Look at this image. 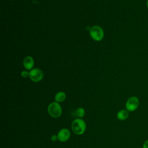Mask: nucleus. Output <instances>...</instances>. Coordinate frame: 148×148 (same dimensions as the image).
Wrapping results in <instances>:
<instances>
[{
    "label": "nucleus",
    "mask_w": 148,
    "mask_h": 148,
    "mask_svg": "<svg viewBox=\"0 0 148 148\" xmlns=\"http://www.w3.org/2000/svg\"><path fill=\"white\" fill-rule=\"evenodd\" d=\"M73 132L76 135H82L86 131V124L85 121L82 119H76L73 121L71 124Z\"/></svg>",
    "instance_id": "1"
},
{
    "label": "nucleus",
    "mask_w": 148,
    "mask_h": 148,
    "mask_svg": "<svg viewBox=\"0 0 148 148\" xmlns=\"http://www.w3.org/2000/svg\"><path fill=\"white\" fill-rule=\"evenodd\" d=\"M90 35L93 40L99 42L103 39L104 31L100 26L94 25L90 29Z\"/></svg>",
    "instance_id": "3"
},
{
    "label": "nucleus",
    "mask_w": 148,
    "mask_h": 148,
    "mask_svg": "<svg viewBox=\"0 0 148 148\" xmlns=\"http://www.w3.org/2000/svg\"><path fill=\"white\" fill-rule=\"evenodd\" d=\"M51 139L52 141H56L57 140H58V137H57V135H53L51 136Z\"/></svg>",
    "instance_id": "13"
},
{
    "label": "nucleus",
    "mask_w": 148,
    "mask_h": 148,
    "mask_svg": "<svg viewBox=\"0 0 148 148\" xmlns=\"http://www.w3.org/2000/svg\"><path fill=\"white\" fill-rule=\"evenodd\" d=\"M66 98V94L63 91H59L58 92L54 97V99L57 102H63Z\"/></svg>",
    "instance_id": "9"
},
{
    "label": "nucleus",
    "mask_w": 148,
    "mask_h": 148,
    "mask_svg": "<svg viewBox=\"0 0 148 148\" xmlns=\"http://www.w3.org/2000/svg\"><path fill=\"white\" fill-rule=\"evenodd\" d=\"M85 114V110L83 108H79L76 110V115L79 117H83Z\"/></svg>",
    "instance_id": "10"
},
{
    "label": "nucleus",
    "mask_w": 148,
    "mask_h": 148,
    "mask_svg": "<svg viewBox=\"0 0 148 148\" xmlns=\"http://www.w3.org/2000/svg\"><path fill=\"white\" fill-rule=\"evenodd\" d=\"M129 116V112L127 109H121L117 113V118L121 121L126 120Z\"/></svg>",
    "instance_id": "8"
},
{
    "label": "nucleus",
    "mask_w": 148,
    "mask_h": 148,
    "mask_svg": "<svg viewBox=\"0 0 148 148\" xmlns=\"http://www.w3.org/2000/svg\"><path fill=\"white\" fill-rule=\"evenodd\" d=\"M29 72H28L27 71H23L21 72V76L23 78H27L29 77Z\"/></svg>",
    "instance_id": "11"
},
{
    "label": "nucleus",
    "mask_w": 148,
    "mask_h": 148,
    "mask_svg": "<svg viewBox=\"0 0 148 148\" xmlns=\"http://www.w3.org/2000/svg\"><path fill=\"white\" fill-rule=\"evenodd\" d=\"M143 148H148V139L146 140L143 143Z\"/></svg>",
    "instance_id": "12"
},
{
    "label": "nucleus",
    "mask_w": 148,
    "mask_h": 148,
    "mask_svg": "<svg viewBox=\"0 0 148 148\" xmlns=\"http://www.w3.org/2000/svg\"><path fill=\"white\" fill-rule=\"evenodd\" d=\"M47 112L49 115L53 118H58L62 114V108L58 102H53L50 103L47 107Z\"/></svg>",
    "instance_id": "2"
},
{
    "label": "nucleus",
    "mask_w": 148,
    "mask_h": 148,
    "mask_svg": "<svg viewBox=\"0 0 148 148\" xmlns=\"http://www.w3.org/2000/svg\"><path fill=\"white\" fill-rule=\"evenodd\" d=\"M139 105V98L136 96H132L127 99L125 103V108L128 112H134L138 109Z\"/></svg>",
    "instance_id": "4"
},
{
    "label": "nucleus",
    "mask_w": 148,
    "mask_h": 148,
    "mask_svg": "<svg viewBox=\"0 0 148 148\" xmlns=\"http://www.w3.org/2000/svg\"><path fill=\"white\" fill-rule=\"evenodd\" d=\"M71 136L70 131L67 128H62L60 130L58 134H57V137L58 140L60 142H66L67 141Z\"/></svg>",
    "instance_id": "6"
},
{
    "label": "nucleus",
    "mask_w": 148,
    "mask_h": 148,
    "mask_svg": "<svg viewBox=\"0 0 148 148\" xmlns=\"http://www.w3.org/2000/svg\"><path fill=\"white\" fill-rule=\"evenodd\" d=\"M146 6L148 8V0H147V1H146Z\"/></svg>",
    "instance_id": "14"
},
{
    "label": "nucleus",
    "mask_w": 148,
    "mask_h": 148,
    "mask_svg": "<svg viewBox=\"0 0 148 148\" xmlns=\"http://www.w3.org/2000/svg\"><path fill=\"white\" fill-rule=\"evenodd\" d=\"M43 71L38 68H34L29 71V77L34 82H39L43 78Z\"/></svg>",
    "instance_id": "5"
},
{
    "label": "nucleus",
    "mask_w": 148,
    "mask_h": 148,
    "mask_svg": "<svg viewBox=\"0 0 148 148\" xmlns=\"http://www.w3.org/2000/svg\"><path fill=\"white\" fill-rule=\"evenodd\" d=\"M23 64L26 70L31 71L34 68V58L29 56H26L23 60Z\"/></svg>",
    "instance_id": "7"
}]
</instances>
